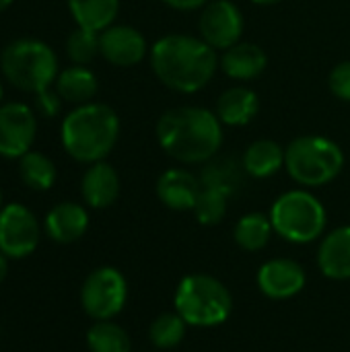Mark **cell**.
<instances>
[{
    "mask_svg": "<svg viewBox=\"0 0 350 352\" xmlns=\"http://www.w3.org/2000/svg\"><path fill=\"white\" fill-rule=\"evenodd\" d=\"M66 54L72 64H78V66L91 64L97 56H101L99 54V33L91 31V29L76 27L74 31H70V35L66 39Z\"/></svg>",
    "mask_w": 350,
    "mask_h": 352,
    "instance_id": "f1b7e54d",
    "label": "cell"
},
{
    "mask_svg": "<svg viewBox=\"0 0 350 352\" xmlns=\"http://www.w3.org/2000/svg\"><path fill=\"white\" fill-rule=\"evenodd\" d=\"M120 138V118L113 107L105 103L76 105L60 128V140L68 157L78 163L93 165L105 161Z\"/></svg>",
    "mask_w": 350,
    "mask_h": 352,
    "instance_id": "3957f363",
    "label": "cell"
},
{
    "mask_svg": "<svg viewBox=\"0 0 350 352\" xmlns=\"http://www.w3.org/2000/svg\"><path fill=\"white\" fill-rule=\"evenodd\" d=\"M318 266L326 278L350 280V225L334 229L322 239Z\"/></svg>",
    "mask_w": 350,
    "mask_h": 352,
    "instance_id": "d6986e66",
    "label": "cell"
},
{
    "mask_svg": "<svg viewBox=\"0 0 350 352\" xmlns=\"http://www.w3.org/2000/svg\"><path fill=\"white\" fill-rule=\"evenodd\" d=\"M344 167V153L338 142L318 134L291 140L285 148V169L303 188L332 184Z\"/></svg>",
    "mask_w": 350,
    "mask_h": 352,
    "instance_id": "277c9868",
    "label": "cell"
},
{
    "mask_svg": "<svg viewBox=\"0 0 350 352\" xmlns=\"http://www.w3.org/2000/svg\"><path fill=\"white\" fill-rule=\"evenodd\" d=\"M19 175L23 184L35 192H45L56 184L58 169L50 157L39 151H29L19 159Z\"/></svg>",
    "mask_w": 350,
    "mask_h": 352,
    "instance_id": "cb8c5ba5",
    "label": "cell"
},
{
    "mask_svg": "<svg viewBox=\"0 0 350 352\" xmlns=\"http://www.w3.org/2000/svg\"><path fill=\"white\" fill-rule=\"evenodd\" d=\"M43 229L56 243H74L89 229V212L76 202H60L45 214Z\"/></svg>",
    "mask_w": 350,
    "mask_h": 352,
    "instance_id": "2e32d148",
    "label": "cell"
},
{
    "mask_svg": "<svg viewBox=\"0 0 350 352\" xmlns=\"http://www.w3.org/2000/svg\"><path fill=\"white\" fill-rule=\"evenodd\" d=\"M243 165L235 163L233 159H225V157H215L206 163V167L202 169L200 182L204 188H215L225 192L227 196H231L233 192H237V188L241 186V177H243Z\"/></svg>",
    "mask_w": 350,
    "mask_h": 352,
    "instance_id": "d4e9b609",
    "label": "cell"
},
{
    "mask_svg": "<svg viewBox=\"0 0 350 352\" xmlns=\"http://www.w3.org/2000/svg\"><path fill=\"white\" fill-rule=\"evenodd\" d=\"M39 221L27 206L12 202L0 210V252L8 260L31 256L39 245Z\"/></svg>",
    "mask_w": 350,
    "mask_h": 352,
    "instance_id": "9c48e42d",
    "label": "cell"
},
{
    "mask_svg": "<svg viewBox=\"0 0 350 352\" xmlns=\"http://www.w3.org/2000/svg\"><path fill=\"white\" fill-rule=\"evenodd\" d=\"M186 328L188 324L184 322V318L175 311V314H161L149 330V338L151 342L161 349H175L177 344H182L184 336H186Z\"/></svg>",
    "mask_w": 350,
    "mask_h": 352,
    "instance_id": "4316f807",
    "label": "cell"
},
{
    "mask_svg": "<svg viewBox=\"0 0 350 352\" xmlns=\"http://www.w3.org/2000/svg\"><path fill=\"white\" fill-rule=\"evenodd\" d=\"M270 223L289 243H311L322 237L328 225V212L320 198L307 190H289L270 206Z\"/></svg>",
    "mask_w": 350,
    "mask_h": 352,
    "instance_id": "52a82bcc",
    "label": "cell"
},
{
    "mask_svg": "<svg viewBox=\"0 0 350 352\" xmlns=\"http://www.w3.org/2000/svg\"><path fill=\"white\" fill-rule=\"evenodd\" d=\"M328 87L336 99L350 103V60H344L332 68L328 76Z\"/></svg>",
    "mask_w": 350,
    "mask_h": 352,
    "instance_id": "f546056e",
    "label": "cell"
},
{
    "mask_svg": "<svg viewBox=\"0 0 350 352\" xmlns=\"http://www.w3.org/2000/svg\"><path fill=\"white\" fill-rule=\"evenodd\" d=\"M159 146L184 165L215 159L223 146V124L215 111L198 105H179L163 111L155 126Z\"/></svg>",
    "mask_w": 350,
    "mask_h": 352,
    "instance_id": "7a4b0ae2",
    "label": "cell"
},
{
    "mask_svg": "<svg viewBox=\"0 0 350 352\" xmlns=\"http://www.w3.org/2000/svg\"><path fill=\"white\" fill-rule=\"evenodd\" d=\"M161 4L173 8V10H182V12H194V10H202L206 6L208 0H159Z\"/></svg>",
    "mask_w": 350,
    "mask_h": 352,
    "instance_id": "1f68e13d",
    "label": "cell"
},
{
    "mask_svg": "<svg viewBox=\"0 0 350 352\" xmlns=\"http://www.w3.org/2000/svg\"><path fill=\"white\" fill-rule=\"evenodd\" d=\"M6 274H8V258L0 252V285L6 278Z\"/></svg>",
    "mask_w": 350,
    "mask_h": 352,
    "instance_id": "d6a6232c",
    "label": "cell"
},
{
    "mask_svg": "<svg viewBox=\"0 0 350 352\" xmlns=\"http://www.w3.org/2000/svg\"><path fill=\"white\" fill-rule=\"evenodd\" d=\"M37 134L35 111L21 101L0 105V157L21 159L31 151Z\"/></svg>",
    "mask_w": 350,
    "mask_h": 352,
    "instance_id": "8fae6325",
    "label": "cell"
},
{
    "mask_svg": "<svg viewBox=\"0 0 350 352\" xmlns=\"http://www.w3.org/2000/svg\"><path fill=\"white\" fill-rule=\"evenodd\" d=\"M219 66L233 80H254L266 70L268 56L258 43L239 41L223 52Z\"/></svg>",
    "mask_w": 350,
    "mask_h": 352,
    "instance_id": "e0dca14e",
    "label": "cell"
},
{
    "mask_svg": "<svg viewBox=\"0 0 350 352\" xmlns=\"http://www.w3.org/2000/svg\"><path fill=\"white\" fill-rule=\"evenodd\" d=\"M12 2H14V0H0V12H2V10H6Z\"/></svg>",
    "mask_w": 350,
    "mask_h": 352,
    "instance_id": "e575fe53",
    "label": "cell"
},
{
    "mask_svg": "<svg viewBox=\"0 0 350 352\" xmlns=\"http://www.w3.org/2000/svg\"><path fill=\"white\" fill-rule=\"evenodd\" d=\"M241 165L250 177H256V179L272 177L285 167V148L276 140H270V138L254 140L243 151Z\"/></svg>",
    "mask_w": 350,
    "mask_h": 352,
    "instance_id": "ffe728a7",
    "label": "cell"
},
{
    "mask_svg": "<svg viewBox=\"0 0 350 352\" xmlns=\"http://www.w3.org/2000/svg\"><path fill=\"white\" fill-rule=\"evenodd\" d=\"M157 198L169 210H194L202 192V182L184 167L165 169L157 179Z\"/></svg>",
    "mask_w": 350,
    "mask_h": 352,
    "instance_id": "5bb4252c",
    "label": "cell"
},
{
    "mask_svg": "<svg viewBox=\"0 0 350 352\" xmlns=\"http://www.w3.org/2000/svg\"><path fill=\"white\" fill-rule=\"evenodd\" d=\"M120 175L107 161H97L89 165L80 179V194L87 206L101 210L111 206L120 196Z\"/></svg>",
    "mask_w": 350,
    "mask_h": 352,
    "instance_id": "9a60e30c",
    "label": "cell"
},
{
    "mask_svg": "<svg viewBox=\"0 0 350 352\" xmlns=\"http://www.w3.org/2000/svg\"><path fill=\"white\" fill-rule=\"evenodd\" d=\"M62 101L64 99L60 97V93L50 87L35 95V109L43 118H56L62 111Z\"/></svg>",
    "mask_w": 350,
    "mask_h": 352,
    "instance_id": "4dcf8cb0",
    "label": "cell"
},
{
    "mask_svg": "<svg viewBox=\"0 0 350 352\" xmlns=\"http://www.w3.org/2000/svg\"><path fill=\"white\" fill-rule=\"evenodd\" d=\"M68 10L76 27L101 33L113 25L120 12V0H68Z\"/></svg>",
    "mask_w": 350,
    "mask_h": 352,
    "instance_id": "7402d4cb",
    "label": "cell"
},
{
    "mask_svg": "<svg viewBox=\"0 0 350 352\" xmlns=\"http://www.w3.org/2000/svg\"><path fill=\"white\" fill-rule=\"evenodd\" d=\"M54 85H56V91L60 93V97L66 103H74V105L91 103L99 91L95 72L89 70L87 66H78V64H72V66L60 70Z\"/></svg>",
    "mask_w": 350,
    "mask_h": 352,
    "instance_id": "44dd1931",
    "label": "cell"
},
{
    "mask_svg": "<svg viewBox=\"0 0 350 352\" xmlns=\"http://www.w3.org/2000/svg\"><path fill=\"white\" fill-rule=\"evenodd\" d=\"M260 111V99L258 93L245 85L229 87L221 93L217 99L215 113L221 120L223 126H248Z\"/></svg>",
    "mask_w": 350,
    "mask_h": 352,
    "instance_id": "ac0fdd59",
    "label": "cell"
},
{
    "mask_svg": "<svg viewBox=\"0 0 350 352\" xmlns=\"http://www.w3.org/2000/svg\"><path fill=\"white\" fill-rule=\"evenodd\" d=\"M175 311L188 326L215 328L229 320L233 297L229 289L210 274H188L175 289Z\"/></svg>",
    "mask_w": 350,
    "mask_h": 352,
    "instance_id": "8992f818",
    "label": "cell"
},
{
    "mask_svg": "<svg viewBox=\"0 0 350 352\" xmlns=\"http://www.w3.org/2000/svg\"><path fill=\"white\" fill-rule=\"evenodd\" d=\"M272 233L274 229L270 217H266L264 212H248L235 223L233 239L245 252H260L270 243Z\"/></svg>",
    "mask_w": 350,
    "mask_h": 352,
    "instance_id": "603a6c76",
    "label": "cell"
},
{
    "mask_svg": "<svg viewBox=\"0 0 350 352\" xmlns=\"http://www.w3.org/2000/svg\"><path fill=\"white\" fill-rule=\"evenodd\" d=\"M151 70L157 80L182 95L202 91L217 74L219 56L200 35L167 33L149 52Z\"/></svg>",
    "mask_w": 350,
    "mask_h": 352,
    "instance_id": "6da1fadb",
    "label": "cell"
},
{
    "mask_svg": "<svg viewBox=\"0 0 350 352\" xmlns=\"http://www.w3.org/2000/svg\"><path fill=\"white\" fill-rule=\"evenodd\" d=\"M2 95H4V91H2V82H0V101H2Z\"/></svg>",
    "mask_w": 350,
    "mask_h": 352,
    "instance_id": "d590c367",
    "label": "cell"
},
{
    "mask_svg": "<svg viewBox=\"0 0 350 352\" xmlns=\"http://www.w3.org/2000/svg\"><path fill=\"white\" fill-rule=\"evenodd\" d=\"M0 206H2V192H0ZM2 210V208H0Z\"/></svg>",
    "mask_w": 350,
    "mask_h": 352,
    "instance_id": "8d00e7d4",
    "label": "cell"
},
{
    "mask_svg": "<svg viewBox=\"0 0 350 352\" xmlns=\"http://www.w3.org/2000/svg\"><path fill=\"white\" fill-rule=\"evenodd\" d=\"M254 4H260V6H270V4H278L283 0H252Z\"/></svg>",
    "mask_w": 350,
    "mask_h": 352,
    "instance_id": "836d02e7",
    "label": "cell"
},
{
    "mask_svg": "<svg viewBox=\"0 0 350 352\" xmlns=\"http://www.w3.org/2000/svg\"><path fill=\"white\" fill-rule=\"evenodd\" d=\"M227 202H229V196L225 192L202 186V192H200L192 212H194V217H196V221L200 225L212 227V225H219L225 219Z\"/></svg>",
    "mask_w": 350,
    "mask_h": 352,
    "instance_id": "83f0119b",
    "label": "cell"
},
{
    "mask_svg": "<svg viewBox=\"0 0 350 352\" xmlns=\"http://www.w3.org/2000/svg\"><path fill=\"white\" fill-rule=\"evenodd\" d=\"M87 346L91 352H132V340L122 326L105 320L87 330Z\"/></svg>",
    "mask_w": 350,
    "mask_h": 352,
    "instance_id": "484cf974",
    "label": "cell"
},
{
    "mask_svg": "<svg viewBox=\"0 0 350 352\" xmlns=\"http://www.w3.org/2000/svg\"><path fill=\"white\" fill-rule=\"evenodd\" d=\"M0 68L14 89L33 95L50 89L60 74L56 52L31 37L10 41L0 54Z\"/></svg>",
    "mask_w": 350,
    "mask_h": 352,
    "instance_id": "5b68a950",
    "label": "cell"
},
{
    "mask_svg": "<svg viewBox=\"0 0 350 352\" xmlns=\"http://www.w3.org/2000/svg\"><path fill=\"white\" fill-rule=\"evenodd\" d=\"M258 289L272 301H287L305 289L307 276L299 262L289 258H274L260 266L256 276Z\"/></svg>",
    "mask_w": 350,
    "mask_h": 352,
    "instance_id": "4fadbf2b",
    "label": "cell"
},
{
    "mask_svg": "<svg viewBox=\"0 0 350 352\" xmlns=\"http://www.w3.org/2000/svg\"><path fill=\"white\" fill-rule=\"evenodd\" d=\"M245 29L243 14L239 6L231 0H208L200 10L198 33L212 50H229L241 41Z\"/></svg>",
    "mask_w": 350,
    "mask_h": 352,
    "instance_id": "30bf717a",
    "label": "cell"
},
{
    "mask_svg": "<svg viewBox=\"0 0 350 352\" xmlns=\"http://www.w3.org/2000/svg\"><path fill=\"white\" fill-rule=\"evenodd\" d=\"M128 301V283L113 266L95 268L80 287V305L95 322L113 320Z\"/></svg>",
    "mask_w": 350,
    "mask_h": 352,
    "instance_id": "ba28073f",
    "label": "cell"
},
{
    "mask_svg": "<svg viewBox=\"0 0 350 352\" xmlns=\"http://www.w3.org/2000/svg\"><path fill=\"white\" fill-rule=\"evenodd\" d=\"M146 37L130 25H109L99 33V54L113 66L130 68L149 56Z\"/></svg>",
    "mask_w": 350,
    "mask_h": 352,
    "instance_id": "7c38bea8",
    "label": "cell"
}]
</instances>
